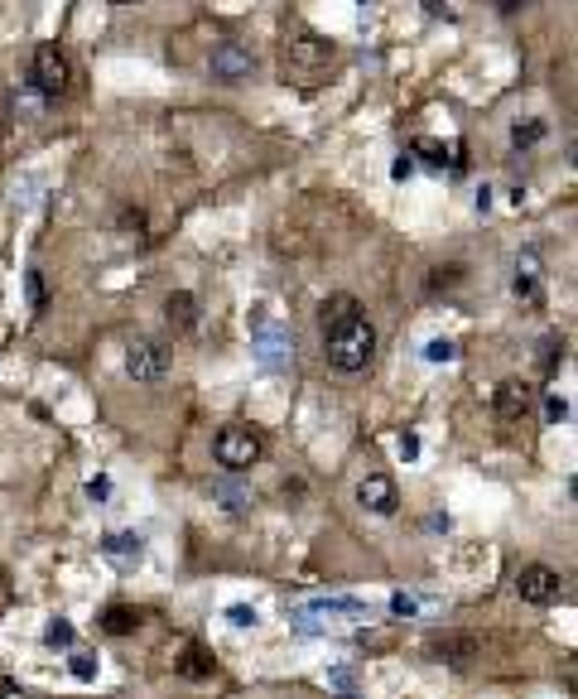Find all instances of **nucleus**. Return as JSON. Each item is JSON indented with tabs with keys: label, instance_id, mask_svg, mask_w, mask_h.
Instances as JSON below:
<instances>
[{
	"label": "nucleus",
	"instance_id": "nucleus-1",
	"mask_svg": "<svg viewBox=\"0 0 578 699\" xmlns=\"http://www.w3.org/2000/svg\"><path fill=\"white\" fill-rule=\"evenodd\" d=\"M324 352H328V367L342 372V376H357V372L372 367V358H376V328L362 319V309L324 328Z\"/></svg>",
	"mask_w": 578,
	"mask_h": 699
},
{
	"label": "nucleus",
	"instance_id": "nucleus-2",
	"mask_svg": "<svg viewBox=\"0 0 578 699\" xmlns=\"http://www.w3.org/2000/svg\"><path fill=\"white\" fill-rule=\"evenodd\" d=\"M213 459H217V469H227V473H247L265 459V439L255 435L251 425H227V429H217V439H213Z\"/></svg>",
	"mask_w": 578,
	"mask_h": 699
},
{
	"label": "nucleus",
	"instance_id": "nucleus-3",
	"mask_svg": "<svg viewBox=\"0 0 578 699\" xmlns=\"http://www.w3.org/2000/svg\"><path fill=\"white\" fill-rule=\"evenodd\" d=\"M324 63H332V43L318 35H304L285 49V73L294 77V83H314V77L324 73Z\"/></svg>",
	"mask_w": 578,
	"mask_h": 699
},
{
	"label": "nucleus",
	"instance_id": "nucleus-4",
	"mask_svg": "<svg viewBox=\"0 0 578 699\" xmlns=\"http://www.w3.org/2000/svg\"><path fill=\"white\" fill-rule=\"evenodd\" d=\"M516 594H520V603L550 608L564 598V574L550 570V564H526V570L516 574Z\"/></svg>",
	"mask_w": 578,
	"mask_h": 699
},
{
	"label": "nucleus",
	"instance_id": "nucleus-5",
	"mask_svg": "<svg viewBox=\"0 0 578 699\" xmlns=\"http://www.w3.org/2000/svg\"><path fill=\"white\" fill-rule=\"evenodd\" d=\"M68 77H73V68H68V59H63L59 49H43L35 53V63H29V83H35V92H43V97H59L63 87H68Z\"/></svg>",
	"mask_w": 578,
	"mask_h": 699
},
{
	"label": "nucleus",
	"instance_id": "nucleus-6",
	"mask_svg": "<svg viewBox=\"0 0 578 699\" xmlns=\"http://www.w3.org/2000/svg\"><path fill=\"white\" fill-rule=\"evenodd\" d=\"M126 372L136 376V382H160V376L169 372V352H164V342L136 338V342L126 348Z\"/></svg>",
	"mask_w": 578,
	"mask_h": 699
},
{
	"label": "nucleus",
	"instance_id": "nucleus-7",
	"mask_svg": "<svg viewBox=\"0 0 578 699\" xmlns=\"http://www.w3.org/2000/svg\"><path fill=\"white\" fill-rule=\"evenodd\" d=\"M208 68H213L217 83H241V77L255 68V53L247 49V43H237V39H222L213 49V59H208Z\"/></svg>",
	"mask_w": 578,
	"mask_h": 699
},
{
	"label": "nucleus",
	"instance_id": "nucleus-8",
	"mask_svg": "<svg viewBox=\"0 0 578 699\" xmlns=\"http://www.w3.org/2000/svg\"><path fill=\"white\" fill-rule=\"evenodd\" d=\"M477 637L473 632H434L429 637V657L434 661H443V665H468V661H477Z\"/></svg>",
	"mask_w": 578,
	"mask_h": 699
},
{
	"label": "nucleus",
	"instance_id": "nucleus-9",
	"mask_svg": "<svg viewBox=\"0 0 578 699\" xmlns=\"http://www.w3.org/2000/svg\"><path fill=\"white\" fill-rule=\"evenodd\" d=\"M530 405H536V391H530L526 382H502L497 386V420H502L506 429H516L520 420L530 415Z\"/></svg>",
	"mask_w": 578,
	"mask_h": 699
},
{
	"label": "nucleus",
	"instance_id": "nucleus-10",
	"mask_svg": "<svg viewBox=\"0 0 578 699\" xmlns=\"http://www.w3.org/2000/svg\"><path fill=\"white\" fill-rule=\"evenodd\" d=\"M357 502L366 507V512H376V516H395L400 512V492H395V483L386 478V473H372V478L357 483Z\"/></svg>",
	"mask_w": 578,
	"mask_h": 699
},
{
	"label": "nucleus",
	"instance_id": "nucleus-11",
	"mask_svg": "<svg viewBox=\"0 0 578 699\" xmlns=\"http://www.w3.org/2000/svg\"><path fill=\"white\" fill-rule=\"evenodd\" d=\"M164 319H169L174 328H193L198 324V299L188 290H174L169 299H164Z\"/></svg>",
	"mask_w": 578,
	"mask_h": 699
},
{
	"label": "nucleus",
	"instance_id": "nucleus-12",
	"mask_svg": "<svg viewBox=\"0 0 578 699\" xmlns=\"http://www.w3.org/2000/svg\"><path fill=\"white\" fill-rule=\"evenodd\" d=\"M213 665H217V661L208 657L203 647H188V651H184V661L174 665V671H179L184 681H208V675H213Z\"/></svg>",
	"mask_w": 578,
	"mask_h": 699
},
{
	"label": "nucleus",
	"instance_id": "nucleus-13",
	"mask_svg": "<svg viewBox=\"0 0 578 699\" xmlns=\"http://www.w3.org/2000/svg\"><path fill=\"white\" fill-rule=\"evenodd\" d=\"M140 627V613L136 608H106L102 613V632H111V637H126V632Z\"/></svg>",
	"mask_w": 578,
	"mask_h": 699
},
{
	"label": "nucleus",
	"instance_id": "nucleus-14",
	"mask_svg": "<svg viewBox=\"0 0 578 699\" xmlns=\"http://www.w3.org/2000/svg\"><path fill=\"white\" fill-rule=\"evenodd\" d=\"M536 285H540V265H536V257H526L516 265V280H511V290H516L520 299H530L536 295Z\"/></svg>",
	"mask_w": 578,
	"mask_h": 699
},
{
	"label": "nucleus",
	"instance_id": "nucleus-15",
	"mask_svg": "<svg viewBox=\"0 0 578 699\" xmlns=\"http://www.w3.org/2000/svg\"><path fill=\"white\" fill-rule=\"evenodd\" d=\"M540 140H544V121H536V116H530V121H516V126H511V146H516V150L540 146Z\"/></svg>",
	"mask_w": 578,
	"mask_h": 699
},
{
	"label": "nucleus",
	"instance_id": "nucleus-16",
	"mask_svg": "<svg viewBox=\"0 0 578 699\" xmlns=\"http://www.w3.org/2000/svg\"><path fill=\"white\" fill-rule=\"evenodd\" d=\"M348 314H357V299H352V295L328 299V304H324V328H328V324H338V319H348Z\"/></svg>",
	"mask_w": 578,
	"mask_h": 699
},
{
	"label": "nucleus",
	"instance_id": "nucleus-17",
	"mask_svg": "<svg viewBox=\"0 0 578 699\" xmlns=\"http://www.w3.org/2000/svg\"><path fill=\"white\" fill-rule=\"evenodd\" d=\"M425 358H429V362H453V358H458V348H453L449 338H434L429 348H425Z\"/></svg>",
	"mask_w": 578,
	"mask_h": 699
},
{
	"label": "nucleus",
	"instance_id": "nucleus-18",
	"mask_svg": "<svg viewBox=\"0 0 578 699\" xmlns=\"http://www.w3.org/2000/svg\"><path fill=\"white\" fill-rule=\"evenodd\" d=\"M458 265H443V271H434V280H429V290H453L458 285Z\"/></svg>",
	"mask_w": 578,
	"mask_h": 699
},
{
	"label": "nucleus",
	"instance_id": "nucleus-19",
	"mask_svg": "<svg viewBox=\"0 0 578 699\" xmlns=\"http://www.w3.org/2000/svg\"><path fill=\"white\" fill-rule=\"evenodd\" d=\"M29 304H35L39 314H43V309H49V290H43V275H39V271L29 275Z\"/></svg>",
	"mask_w": 578,
	"mask_h": 699
},
{
	"label": "nucleus",
	"instance_id": "nucleus-20",
	"mask_svg": "<svg viewBox=\"0 0 578 699\" xmlns=\"http://www.w3.org/2000/svg\"><path fill=\"white\" fill-rule=\"evenodd\" d=\"M415 154H429V164H443V146L439 140H429V136L415 140Z\"/></svg>",
	"mask_w": 578,
	"mask_h": 699
},
{
	"label": "nucleus",
	"instance_id": "nucleus-21",
	"mask_svg": "<svg viewBox=\"0 0 578 699\" xmlns=\"http://www.w3.org/2000/svg\"><path fill=\"white\" fill-rule=\"evenodd\" d=\"M49 641H53V647H73V627H68V623H53V627H49Z\"/></svg>",
	"mask_w": 578,
	"mask_h": 699
},
{
	"label": "nucleus",
	"instance_id": "nucleus-22",
	"mask_svg": "<svg viewBox=\"0 0 578 699\" xmlns=\"http://www.w3.org/2000/svg\"><path fill=\"white\" fill-rule=\"evenodd\" d=\"M544 415H550V420H564V415H569V405H564V401H560V396H554V401H550V405H544Z\"/></svg>",
	"mask_w": 578,
	"mask_h": 699
},
{
	"label": "nucleus",
	"instance_id": "nucleus-23",
	"mask_svg": "<svg viewBox=\"0 0 578 699\" xmlns=\"http://www.w3.org/2000/svg\"><path fill=\"white\" fill-rule=\"evenodd\" d=\"M73 671L87 681V675H92V657H73Z\"/></svg>",
	"mask_w": 578,
	"mask_h": 699
},
{
	"label": "nucleus",
	"instance_id": "nucleus-24",
	"mask_svg": "<svg viewBox=\"0 0 578 699\" xmlns=\"http://www.w3.org/2000/svg\"><path fill=\"white\" fill-rule=\"evenodd\" d=\"M0 699H25V690H20V685H10V681H0Z\"/></svg>",
	"mask_w": 578,
	"mask_h": 699
},
{
	"label": "nucleus",
	"instance_id": "nucleus-25",
	"mask_svg": "<svg viewBox=\"0 0 578 699\" xmlns=\"http://www.w3.org/2000/svg\"><path fill=\"white\" fill-rule=\"evenodd\" d=\"M492 5L502 10V15H511V10H520V5H526V0H492Z\"/></svg>",
	"mask_w": 578,
	"mask_h": 699
}]
</instances>
